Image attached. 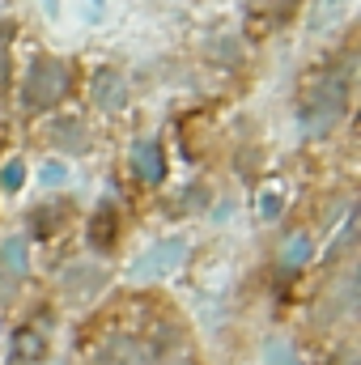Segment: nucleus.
Returning <instances> with one entry per match:
<instances>
[{
	"label": "nucleus",
	"mask_w": 361,
	"mask_h": 365,
	"mask_svg": "<svg viewBox=\"0 0 361 365\" xmlns=\"http://www.w3.org/2000/svg\"><path fill=\"white\" fill-rule=\"evenodd\" d=\"M60 182H68V166L64 162H47L43 166V187H60Z\"/></svg>",
	"instance_id": "f3484780"
},
{
	"label": "nucleus",
	"mask_w": 361,
	"mask_h": 365,
	"mask_svg": "<svg viewBox=\"0 0 361 365\" xmlns=\"http://www.w3.org/2000/svg\"><path fill=\"white\" fill-rule=\"evenodd\" d=\"M310 255H315V242L306 238V234H289L285 242H280V272H298V268H306L310 264Z\"/></svg>",
	"instance_id": "6e6552de"
},
{
	"label": "nucleus",
	"mask_w": 361,
	"mask_h": 365,
	"mask_svg": "<svg viewBox=\"0 0 361 365\" xmlns=\"http://www.w3.org/2000/svg\"><path fill=\"white\" fill-rule=\"evenodd\" d=\"M21 182H26V166H21V162H4V166H0V187H4V191H17Z\"/></svg>",
	"instance_id": "4468645a"
},
{
	"label": "nucleus",
	"mask_w": 361,
	"mask_h": 365,
	"mask_svg": "<svg viewBox=\"0 0 361 365\" xmlns=\"http://www.w3.org/2000/svg\"><path fill=\"white\" fill-rule=\"evenodd\" d=\"M132 170L145 182H162V175H166V153H162L158 136H141L132 145Z\"/></svg>",
	"instance_id": "39448f33"
},
{
	"label": "nucleus",
	"mask_w": 361,
	"mask_h": 365,
	"mask_svg": "<svg viewBox=\"0 0 361 365\" xmlns=\"http://www.w3.org/2000/svg\"><path fill=\"white\" fill-rule=\"evenodd\" d=\"M0 264H4L9 276H26V268H30V251H26V238H21V234H13V238L0 242Z\"/></svg>",
	"instance_id": "9b49d317"
},
{
	"label": "nucleus",
	"mask_w": 361,
	"mask_h": 365,
	"mask_svg": "<svg viewBox=\"0 0 361 365\" xmlns=\"http://www.w3.org/2000/svg\"><path fill=\"white\" fill-rule=\"evenodd\" d=\"M93 13H102V0H93Z\"/></svg>",
	"instance_id": "aec40b11"
},
{
	"label": "nucleus",
	"mask_w": 361,
	"mask_h": 365,
	"mask_svg": "<svg viewBox=\"0 0 361 365\" xmlns=\"http://www.w3.org/2000/svg\"><path fill=\"white\" fill-rule=\"evenodd\" d=\"M51 140H56L60 149H86V132H81L77 119H60V123L51 128Z\"/></svg>",
	"instance_id": "ddd939ff"
},
{
	"label": "nucleus",
	"mask_w": 361,
	"mask_h": 365,
	"mask_svg": "<svg viewBox=\"0 0 361 365\" xmlns=\"http://www.w3.org/2000/svg\"><path fill=\"white\" fill-rule=\"evenodd\" d=\"M90 93L102 110H123V102H128V81H123L119 68H98L90 77Z\"/></svg>",
	"instance_id": "20e7f679"
},
{
	"label": "nucleus",
	"mask_w": 361,
	"mask_h": 365,
	"mask_svg": "<svg viewBox=\"0 0 361 365\" xmlns=\"http://www.w3.org/2000/svg\"><path fill=\"white\" fill-rule=\"evenodd\" d=\"M349 4H353V0H315V9H310V30H315V34L336 30V26L345 21Z\"/></svg>",
	"instance_id": "9d476101"
},
{
	"label": "nucleus",
	"mask_w": 361,
	"mask_h": 365,
	"mask_svg": "<svg viewBox=\"0 0 361 365\" xmlns=\"http://www.w3.org/2000/svg\"><path fill=\"white\" fill-rule=\"evenodd\" d=\"M30 230L34 234H51L56 230V208H34L30 212Z\"/></svg>",
	"instance_id": "dca6fc26"
},
{
	"label": "nucleus",
	"mask_w": 361,
	"mask_h": 365,
	"mask_svg": "<svg viewBox=\"0 0 361 365\" xmlns=\"http://www.w3.org/2000/svg\"><path fill=\"white\" fill-rule=\"evenodd\" d=\"M64 93H68V68H64L60 60H51V56L30 60L26 77H21V102H26L30 110H47V106H56Z\"/></svg>",
	"instance_id": "f03ea898"
},
{
	"label": "nucleus",
	"mask_w": 361,
	"mask_h": 365,
	"mask_svg": "<svg viewBox=\"0 0 361 365\" xmlns=\"http://www.w3.org/2000/svg\"><path fill=\"white\" fill-rule=\"evenodd\" d=\"M47 357V336L34 327H21L9 344V365H43Z\"/></svg>",
	"instance_id": "423d86ee"
},
{
	"label": "nucleus",
	"mask_w": 361,
	"mask_h": 365,
	"mask_svg": "<svg viewBox=\"0 0 361 365\" xmlns=\"http://www.w3.org/2000/svg\"><path fill=\"white\" fill-rule=\"evenodd\" d=\"M183 259H187V238H162V242H153V247H149V251L128 268V276H132V280H141V284H149V280L171 276Z\"/></svg>",
	"instance_id": "7ed1b4c3"
},
{
	"label": "nucleus",
	"mask_w": 361,
	"mask_h": 365,
	"mask_svg": "<svg viewBox=\"0 0 361 365\" xmlns=\"http://www.w3.org/2000/svg\"><path fill=\"white\" fill-rule=\"evenodd\" d=\"M43 9H47V13H60V0H43Z\"/></svg>",
	"instance_id": "6ab92c4d"
},
{
	"label": "nucleus",
	"mask_w": 361,
	"mask_h": 365,
	"mask_svg": "<svg viewBox=\"0 0 361 365\" xmlns=\"http://www.w3.org/2000/svg\"><path fill=\"white\" fill-rule=\"evenodd\" d=\"M349 86H353V56H345L340 64H332L327 73H319V81L302 93L298 102V123H302V136L315 140V136H327L345 106H349Z\"/></svg>",
	"instance_id": "f257e3e1"
},
{
	"label": "nucleus",
	"mask_w": 361,
	"mask_h": 365,
	"mask_svg": "<svg viewBox=\"0 0 361 365\" xmlns=\"http://www.w3.org/2000/svg\"><path fill=\"white\" fill-rule=\"evenodd\" d=\"M119 365H145V357H141L132 344H123V361H119Z\"/></svg>",
	"instance_id": "a211bd4d"
},
{
	"label": "nucleus",
	"mask_w": 361,
	"mask_h": 365,
	"mask_svg": "<svg viewBox=\"0 0 361 365\" xmlns=\"http://www.w3.org/2000/svg\"><path fill=\"white\" fill-rule=\"evenodd\" d=\"M264 365H302V357L289 340L272 336V340H264Z\"/></svg>",
	"instance_id": "f8f14e48"
},
{
	"label": "nucleus",
	"mask_w": 361,
	"mask_h": 365,
	"mask_svg": "<svg viewBox=\"0 0 361 365\" xmlns=\"http://www.w3.org/2000/svg\"><path fill=\"white\" fill-rule=\"evenodd\" d=\"M102 280H106V276L98 272V268H90V264L68 268V272L60 276V284H64V293H68V297H90L93 289H102Z\"/></svg>",
	"instance_id": "1a4fd4ad"
},
{
	"label": "nucleus",
	"mask_w": 361,
	"mask_h": 365,
	"mask_svg": "<svg viewBox=\"0 0 361 365\" xmlns=\"http://www.w3.org/2000/svg\"><path fill=\"white\" fill-rule=\"evenodd\" d=\"M280 208H285V195H280V191H264V195H260V217H264V221H276Z\"/></svg>",
	"instance_id": "2eb2a0df"
},
{
	"label": "nucleus",
	"mask_w": 361,
	"mask_h": 365,
	"mask_svg": "<svg viewBox=\"0 0 361 365\" xmlns=\"http://www.w3.org/2000/svg\"><path fill=\"white\" fill-rule=\"evenodd\" d=\"M115 230H119V212H115L111 204H102L90 217V230H86V234H90V247L93 251H111V247H115Z\"/></svg>",
	"instance_id": "0eeeda50"
}]
</instances>
